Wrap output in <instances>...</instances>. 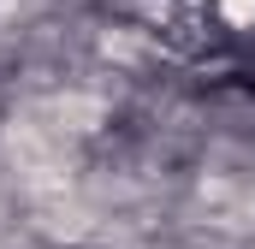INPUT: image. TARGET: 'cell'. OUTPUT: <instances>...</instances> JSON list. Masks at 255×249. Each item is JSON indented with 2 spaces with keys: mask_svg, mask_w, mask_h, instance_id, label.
Listing matches in <instances>:
<instances>
[{
  "mask_svg": "<svg viewBox=\"0 0 255 249\" xmlns=\"http://www.w3.org/2000/svg\"><path fill=\"white\" fill-rule=\"evenodd\" d=\"M226 12H232V18H250V12H255V0H226Z\"/></svg>",
  "mask_w": 255,
  "mask_h": 249,
  "instance_id": "cell-1",
  "label": "cell"
}]
</instances>
